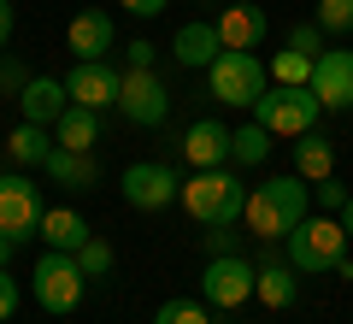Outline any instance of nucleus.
<instances>
[{"mask_svg":"<svg viewBox=\"0 0 353 324\" xmlns=\"http://www.w3.org/2000/svg\"><path fill=\"white\" fill-rule=\"evenodd\" d=\"M77 265H83L88 283H101V277H112V248H106L101 236H88L83 248H77Z\"/></svg>","mask_w":353,"mask_h":324,"instance_id":"obj_25","label":"nucleus"},{"mask_svg":"<svg viewBox=\"0 0 353 324\" xmlns=\"http://www.w3.org/2000/svg\"><path fill=\"white\" fill-rule=\"evenodd\" d=\"M118 83H124V71L118 65H106V59H77L71 65V77H65V95L77 100V106H118Z\"/></svg>","mask_w":353,"mask_h":324,"instance_id":"obj_12","label":"nucleus"},{"mask_svg":"<svg viewBox=\"0 0 353 324\" xmlns=\"http://www.w3.org/2000/svg\"><path fill=\"white\" fill-rule=\"evenodd\" d=\"M53 142H59V148H71V153H88L94 142H101V113L71 100V106L59 113V124H53Z\"/></svg>","mask_w":353,"mask_h":324,"instance_id":"obj_20","label":"nucleus"},{"mask_svg":"<svg viewBox=\"0 0 353 324\" xmlns=\"http://www.w3.org/2000/svg\"><path fill=\"white\" fill-rule=\"evenodd\" d=\"M347 195H353V189L341 183V177H324V183L312 189V200H318V212H341V207H347Z\"/></svg>","mask_w":353,"mask_h":324,"instance_id":"obj_29","label":"nucleus"},{"mask_svg":"<svg viewBox=\"0 0 353 324\" xmlns=\"http://www.w3.org/2000/svg\"><path fill=\"white\" fill-rule=\"evenodd\" d=\"M12 254H18V242H12V236H0V265H12Z\"/></svg>","mask_w":353,"mask_h":324,"instance_id":"obj_37","label":"nucleus"},{"mask_svg":"<svg viewBox=\"0 0 353 324\" xmlns=\"http://www.w3.org/2000/svg\"><path fill=\"white\" fill-rule=\"evenodd\" d=\"M336 218H341V230H347V236H353V195H347V207H341Z\"/></svg>","mask_w":353,"mask_h":324,"instance_id":"obj_38","label":"nucleus"},{"mask_svg":"<svg viewBox=\"0 0 353 324\" xmlns=\"http://www.w3.org/2000/svg\"><path fill=\"white\" fill-rule=\"evenodd\" d=\"M253 301L259 307H271V312H283V307H294L301 301V271H294L289 260H265L259 271H253Z\"/></svg>","mask_w":353,"mask_h":324,"instance_id":"obj_16","label":"nucleus"},{"mask_svg":"<svg viewBox=\"0 0 353 324\" xmlns=\"http://www.w3.org/2000/svg\"><path fill=\"white\" fill-rule=\"evenodd\" d=\"M18 301H24V289H18V277L6 271V265H0V324H6V318L18 312Z\"/></svg>","mask_w":353,"mask_h":324,"instance_id":"obj_30","label":"nucleus"},{"mask_svg":"<svg viewBox=\"0 0 353 324\" xmlns=\"http://www.w3.org/2000/svg\"><path fill=\"white\" fill-rule=\"evenodd\" d=\"M36 236L48 242V248H59V254H77L94 230H88V218L77 207H48V212H41V225H36Z\"/></svg>","mask_w":353,"mask_h":324,"instance_id":"obj_18","label":"nucleus"},{"mask_svg":"<svg viewBox=\"0 0 353 324\" xmlns=\"http://www.w3.org/2000/svg\"><path fill=\"white\" fill-rule=\"evenodd\" d=\"M41 212H48V200H41L36 177L0 171V236L30 242V236H36V225H41Z\"/></svg>","mask_w":353,"mask_h":324,"instance_id":"obj_7","label":"nucleus"},{"mask_svg":"<svg viewBox=\"0 0 353 324\" xmlns=\"http://www.w3.org/2000/svg\"><path fill=\"white\" fill-rule=\"evenodd\" d=\"M6 153H12V165H41L53 153V130L48 124H18L6 136Z\"/></svg>","mask_w":353,"mask_h":324,"instance_id":"obj_23","label":"nucleus"},{"mask_svg":"<svg viewBox=\"0 0 353 324\" xmlns=\"http://www.w3.org/2000/svg\"><path fill=\"white\" fill-rule=\"evenodd\" d=\"M347 230H341V218H324V212H306L301 225L289 230V236H283V248H289V265L301 277H318V271H336V260L341 254H347Z\"/></svg>","mask_w":353,"mask_h":324,"instance_id":"obj_3","label":"nucleus"},{"mask_svg":"<svg viewBox=\"0 0 353 324\" xmlns=\"http://www.w3.org/2000/svg\"><path fill=\"white\" fill-rule=\"evenodd\" d=\"M212 30H218V41L224 48H259L265 41V12L253 6V0H236V6H224V18H212Z\"/></svg>","mask_w":353,"mask_h":324,"instance_id":"obj_17","label":"nucleus"},{"mask_svg":"<svg viewBox=\"0 0 353 324\" xmlns=\"http://www.w3.org/2000/svg\"><path fill=\"white\" fill-rule=\"evenodd\" d=\"M41 171H48L59 189H94V177H101L88 153H71V148H59V142H53V153L41 160Z\"/></svg>","mask_w":353,"mask_h":324,"instance_id":"obj_22","label":"nucleus"},{"mask_svg":"<svg viewBox=\"0 0 353 324\" xmlns=\"http://www.w3.org/2000/svg\"><path fill=\"white\" fill-rule=\"evenodd\" d=\"M176 200L201 230H230L241 218V207H248V183L236 171H224V165H212V171H194L176 189Z\"/></svg>","mask_w":353,"mask_h":324,"instance_id":"obj_2","label":"nucleus"},{"mask_svg":"<svg viewBox=\"0 0 353 324\" xmlns=\"http://www.w3.org/2000/svg\"><path fill=\"white\" fill-rule=\"evenodd\" d=\"M36 307L41 312H53V318H65V312H77L83 307V289H88V277H83V265H77V254H59V248H41V260H36Z\"/></svg>","mask_w":353,"mask_h":324,"instance_id":"obj_6","label":"nucleus"},{"mask_svg":"<svg viewBox=\"0 0 353 324\" xmlns=\"http://www.w3.org/2000/svg\"><path fill=\"white\" fill-rule=\"evenodd\" d=\"M230 160H236V165H265V160H271V130H265V124L230 130Z\"/></svg>","mask_w":353,"mask_h":324,"instance_id":"obj_24","label":"nucleus"},{"mask_svg":"<svg viewBox=\"0 0 353 324\" xmlns=\"http://www.w3.org/2000/svg\"><path fill=\"white\" fill-rule=\"evenodd\" d=\"M153 59H159L153 41H130V65H136V71H153Z\"/></svg>","mask_w":353,"mask_h":324,"instance_id":"obj_33","label":"nucleus"},{"mask_svg":"<svg viewBox=\"0 0 353 324\" xmlns=\"http://www.w3.org/2000/svg\"><path fill=\"white\" fill-rule=\"evenodd\" d=\"M206 254H241V236H230V230H206Z\"/></svg>","mask_w":353,"mask_h":324,"instance_id":"obj_32","label":"nucleus"},{"mask_svg":"<svg viewBox=\"0 0 353 324\" xmlns=\"http://www.w3.org/2000/svg\"><path fill=\"white\" fill-rule=\"evenodd\" d=\"M318 95L306 83H271L259 100H253V124H265L271 136H306V130H318Z\"/></svg>","mask_w":353,"mask_h":324,"instance_id":"obj_4","label":"nucleus"},{"mask_svg":"<svg viewBox=\"0 0 353 324\" xmlns=\"http://www.w3.org/2000/svg\"><path fill=\"white\" fill-rule=\"evenodd\" d=\"M24 83H30V77H24V65L0 59V88H12V95H18V88H24Z\"/></svg>","mask_w":353,"mask_h":324,"instance_id":"obj_35","label":"nucleus"},{"mask_svg":"<svg viewBox=\"0 0 353 324\" xmlns=\"http://www.w3.org/2000/svg\"><path fill=\"white\" fill-rule=\"evenodd\" d=\"M306 77H312V59H306V53L283 48L277 59H271V83H306Z\"/></svg>","mask_w":353,"mask_h":324,"instance_id":"obj_27","label":"nucleus"},{"mask_svg":"<svg viewBox=\"0 0 353 324\" xmlns=\"http://www.w3.org/2000/svg\"><path fill=\"white\" fill-rule=\"evenodd\" d=\"M71 106V95H65V77H30L24 88H18V113H24V124H59V113Z\"/></svg>","mask_w":353,"mask_h":324,"instance_id":"obj_13","label":"nucleus"},{"mask_svg":"<svg viewBox=\"0 0 353 324\" xmlns=\"http://www.w3.org/2000/svg\"><path fill=\"white\" fill-rule=\"evenodd\" d=\"M318 30L324 36H353V0H318Z\"/></svg>","mask_w":353,"mask_h":324,"instance_id":"obj_26","label":"nucleus"},{"mask_svg":"<svg viewBox=\"0 0 353 324\" xmlns=\"http://www.w3.org/2000/svg\"><path fill=\"white\" fill-rule=\"evenodd\" d=\"M112 41H118V24H112V12H77L71 18V30H65V48L77 53V59H106L112 53Z\"/></svg>","mask_w":353,"mask_h":324,"instance_id":"obj_14","label":"nucleus"},{"mask_svg":"<svg viewBox=\"0 0 353 324\" xmlns=\"http://www.w3.org/2000/svg\"><path fill=\"white\" fill-rule=\"evenodd\" d=\"M294 177H306V183H324V177H336V148H330L318 130L294 136Z\"/></svg>","mask_w":353,"mask_h":324,"instance_id":"obj_21","label":"nucleus"},{"mask_svg":"<svg viewBox=\"0 0 353 324\" xmlns=\"http://www.w3.org/2000/svg\"><path fill=\"white\" fill-rule=\"evenodd\" d=\"M176 171L171 165H159V160H136V165H124V200L136 212H165L176 200Z\"/></svg>","mask_w":353,"mask_h":324,"instance_id":"obj_11","label":"nucleus"},{"mask_svg":"<svg viewBox=\"0 0 353 324\" xmlns=\"http://www.w3.org/2000/svg\"><path fill=\"white\" fill-rule=\"evenodd\" d=\"M318 36H324L318 24H294V30H289V48L306 53V59H318Z\"/></svg>","mask_w":353,"mask_h":324,"instance_id":"obj_31","label":"nucleus"},{"mask_svg":"<svg viewBox=\"0 0 353 324\" xmlns=\"http://www.w3.org/2000/svg\"><path fill=\"white\" fill-rule=\"evenodd\" d=\"M206 88H212V100H224V106H253V100L271 88V77H265V59L248 48H224L212 65H206Z\"/></svg>","mask_w":353,"mask_h":324,"instance_id":"obj_5","label":"nucleus"},{"mask_svg":"<svg viewBox=\"0 0 353 324\" xmlns=\"http://www.w3.org/2000/svg\"><path fill=\"white\" fill-rule=\"evenodd\" d=\"M171 53H176V65H189V71H206V65H212L218 53H224V41H218V30L206 24V18H194V24H183V30H176Z\"/></svg>","mask_w":353,"mask_h":324,"instance_id":"obj_19","label":"nucleus"},{"mask_svg":"<svg viewBox=\"0 0 353 324\" xmlns=\"http://www.w3.org/2000/svg\"><path fill=\"white\" fill-rule=\"evenodd\" d=\"M12 30H18V12H12V0H0V53L12 41Z\"/></svg>","mask_w":353,"mask_h":324,"instance_id":"obj_36","label":"nucleus"},{"mask_svg":"<svg viewBox=\"0 0 353 324\" xmlns=\"http://www.w3.org/2000/svg\"><path fill=\"white\" fill-rule=\"evenodd\" d=\"M118 113H124L130 124H141V130H159L165 113H171V95H165L159 71H136V65H130L124 83H118Z\"/></svg>","mask_w":353,"mask_h":324,"instance_id":"obj_9","label":"nucleus"},{"mask_svg":"<svg viewBox=\"0 0 353 324\" xmlns=\"http://www.w3.org/2000/svg\"><path fill=\"white\" fill-rule=\"evenodd\" d=\"M253 271L259 265L253 260H241V254H212L206 260V271H201V301L206 307H241V301H253Z\"/></svg>","mask_w":353,"mask_h":324,"instance_id":"obj_8","label":"nucleus"},{"mask_svg":"<svg viewBox=\"0 0 353 324\" xmlns=\"http://www.w3.org/2000/svg\"><path fill=\"white\" fill-rule=\"evenodd\" d=\"M306 212H312V189H306V177L289 171V177H265V183H253L241 218H248V230L259 242H283Z\"/></svg>","mask_w":353,"mask_h":324,"instance_id":"obj_1","label":"nucleus"},{"mask_svg":"<svg viewBox=\"0 0 353 324\" xmlns=\"http://www.w3.org/2000/svg\"><path fill=\"white\" fill-rule=\"evenodd\" d=\"M183 160H189L194 171L224 165V160H230V130L218 124V118H194V124L183 130Z\"/></svg>","mask_w":353,"mask_h":324,"instance_id":"obj_15","label":"nucleus"},{"mask_svg":"<svg viewBox=\"0 0 353 324\" xmlns=\"http://www.w3.org/2000/svg\"><path fill=\"white\" fill-rule=\"evenodd\" d=\"M118 6H124L130 18H159L165 12V0H118Z\"/></svg>","mask_w":353,"mask_h":324,"instance_id":"obj_34","label":"nucleus"},{"mask_svg":"<svg viewBox=\"0 0 353 324\" xmlns=\"http://www.w3.org/2000/svg\"><path fill=\"white\" fill-rule=\"evenodd\" d=\"M306 88L318 95L324 113H353V48H324V53L312 59Z\"/></svg>","mask_w":353,"mask_h":324,"instance_id":"obj_10","label":"nucleus"},{"mask_svg":"<svg viewBox=\"0 0 353 324\" xmlns=\"http://www.w3.org/2000/svg\"><path fill=\"white\" fill-rule=\"evenodd\" d=\"M153 324H212V318H206L201 301H165V307L153 312Z\"/></svg>","mask_w":353,"mask_h":324,"instance_id":"obj_28","label":"nucleus"}]
</instances>
